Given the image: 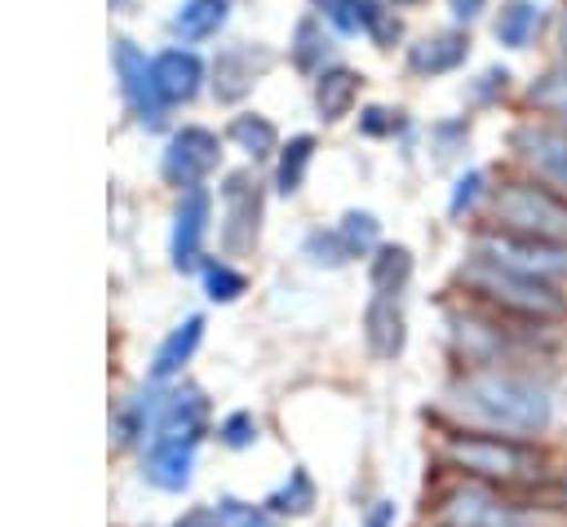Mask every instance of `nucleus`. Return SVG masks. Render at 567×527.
I'll return each instance as SVG.
<instances>
[{
  "label": "nucleus",
  "mask_w": 567,
  "mask_h": 527,
  "mask_svg": "<svg viewBox=\"0 0 567 527\" xmlns=\"http://www.w3.org/2000/svg\"><path fill=\"white\" fill-rule=\"evenodd\" d=\"M447 412L456 430L536 438L554 425V394L523 368H470L447 385Z\"/></svg>",
  "instance_id": "obj_1"
},
{
  "label": "nucleus",
  "mask_w": 567,
  "mask_h": 527,
  "mask_svg": "<svg viewBox=\"0 0 567 527\" xmlns=\"http://www.w3.org/2000/svg\"><path fill=\"white\" fill-rule=\"evenodd\" d=\"M443 465L447 474L478 478L523 496H536L554 478L549 452L536 438H509V434H483V430H452L443 438Z\"/></svg>",
  "instance_id": "obj_2"
},
{
  "label": "nucleus",
  "mask_w": 567,
  "mask_h": 527,
  "mask_svg": "<svg viewBox=\"0 0 567 527\" xmlns=\"http://www.w3.org/2000/svg\"><path fill=\"white\" fill-rule=\"evenodd\" d=\"M425 527H554V509L536 496L447 474L425 505Z\"/></svg>",
  "instance_id": "obj_3"
},
{
  "label": "nucleus",
  "mask_w": 567,
  "mask_h": 527,
  "mask_svg": "<svg viewBox=\"0 0 567 527\" xmlns=\"http://www.w3.org/2000/svg\"><path fill=\"white\" fill-rule=\"evenodd\" d=\"M492 314L501 319H514V323H549V319H563L567 301L563 292L540 279V275H523V270H509V266H496L487 257H470L456 275Z\"/></svg>",
  "instance_id": "obj_4"
},
{
  "label": "nucleus",
  "mask_w": 567,
  "mask_h": 527,
  "mask_svg": "<svg viewBox=\"0 0 567 527\" xmlns=\"http://www.w3.org/2000/svg\"><path fill=\"white\" fill-rule=\"evenodd\" d=\"M492 213H496V226L509 235H532V239H549V244L567 239V204L549 186L509 182L496 195Z\"/></svg>",
  "instance_id": "obj_5"
},
{
  "label": "nucleus",
  "mask_w": 567,
  "mask_h": 527,
  "mask_svg": "<svg viewBox=\"0 0 567 527\" xmlns=\"http://www.w3.org/2000/svg\"><path fill=\"white\" fill-rule=\"evenodd\" d=\"M474 257H487L496 266L523 270V275H540L554 279L567 270V248L549 244V239H532V235H509V230H487L474 239Z\"/></svg>",
  "instance_id": "obj_6"
},
{
  "label": "nucleus",
  "mask_w": 567,
  "mask_h": 527,
  "mask_svg": "<svg viewBox=\"0 0 567 527\" xmlns=\"http://www.w3.org/2000/svg\"><path fill=\"white\" fill-rule=\"evenodd\" d=\"M514 151L536 168L549 190L567 195V124L558 120H527L514 128Z\"/></svg>",
  "instance_id": "obj_7"
},
{
  "label": "nucleus",
  "mask_w": 567,
  "mask_h": 527,
  "mask_svg": "<svg viewBox=\"0 0 567 527\" xmlns=\"http://www.w3.org/2000/svg\"><path fill=\"white\" fill-rule=\"evenodd\" d=\"M204 421H208V399L195 385L173 390L168 399H159V407L151 416V447H159V443H199Z\"/></svg>",
  "instance_id": "obj_8"
},
{
  "label": "nucleus",
  "mask_w": 567,
  "mask_h": 527,
  "mask_svg": "<svg viewBox=\"0 0 567 527\" xmlns=\"http://www.w3.org/2000/svg\"><path fill=\"white\" fill-rule=\"evenodd\" d=\"M217 164V137L208 128H182L164 151V177L173 186L199 190V177Z\"/></svg>",
  "instance_id": "obj_9"
},
{
  "label": "nucleus",
  "mask_w": 567,
  "mask_h": 527,
  "mask_svg": "<svg viewBox=\"0 0 567 527\" xmlns=\"http://www.w3.org/2000/svg\"><path fill=\"white\" fill-rule=\"evenodd\" d=\"M226 199V248L239 252L257 239V221H261V186L252 173H230L221 186Z\"/></svg>",
  "instance_id": "obj_10"
},
{
  "label": "nucleus",
  "mask_w": 567,
  "mask_h": 527,
  "mask_svg": "<svg viewBox=\"0 0 567 527\" xmlns=\"http://www.w3.org/2000/svg\"><path fill=\"white\" fill-rule=\"evenodd\" d=\"M115 66H120V89H124L128 106H133L146 124H159V120H164V102H159V93H155L151 62H146L128 40H120V44H115Z\"/></svg>",
  "instance_id": "obj_11"
},
{
  "label": "nucleus",
  "mask_w": 567,
  "mask_h": 527,
  "mask_svg": "<svg viewBox=\"0 0 567 527\" xmlns=\"http://www.w3.org/2000/svg\"><path fill=\"white\" fill-rule=\"evenodd\" d=\"M363 341L377 359H399L408 345V319L399 310V297H377L363 310Z\"/></svg>",
  "instance_id": "obj_12"
},
{
  "label": "nucleus",
  "mask_w": 567,
  "mask_h": 527,
  "mask_svg": "<svg viewBox=\"0 0 567 527\" xmlns=\"http://www.w3.org/2000/svg\"><path fill=\"white\" fill-rule=\"evenodd\" d=\"M151 75H155L159 102H186V97H195L204 66H199V58L186 53V49H164V53L151 62Z\"/></svg>",
  "instance_id": "obj_13"
},
{
  "label": "nucleus",
  "mask_w": 567,
  "mask_h": 527,
  "mask_svg": "<svg viewBox=\"0 0 567 527\" xmlns=\"http://www.w3.org/2000/svg\"><path fill=\"white\" fill-rule=\"evenodd\" d=\"M465 53H470V35L465 31H434V35H425V40H416L408 49V66L416 75H443V71L461 66Z\"/></svg>",
  "instance_id": "obj_14"
},
{
  "label": "nucleus",
  "mask_w": 567,
  "mask_h": 527,
  "mask_svg": "<svg viewBox=\"0 0 567 527\" xmlns=\"http://www.w3.org/2000/svg\"><path fill=\"white\" fill-rule=\"evenodd\" d=\"M319 9H323L341 31H372L381 44L399 35V22H394L377 0H319Z\"/></svg>",
  "instance_id": "obj_15"
},
{
  "label": "nucleus",
  "mask_w": 567,
  "mask_h": 527,
  "mask_svg": "<svg viewBox=\"0 0 567 527\" xmlns=\"http://www.w3.org/2000/svg\"><path fill=\"white\" fill-rule=\"evenodd\" d=\"M204 221H208V195L204 190H186V199H182V208L173 217V261H177V270L195 266Z\"/></svg>",
  "instance_id": "obj_16"
},
{
  "label": "nucleus",
  "mask_w": 567,
  "mask_h": 527,
  "mask_svg": "<svg viewBox=\"0 0 567 527\" xmlns=\"http://www.w3.org/2000/svg\"><path fill=\"white\" fill-rule=\"evenodd\" d=\"M266 66V53L257 49H226L221 58H217V66H213V89H217V97L221 102H235L239 93H248L252 89V80H257V71Z\"/></svg>",
  "instance_id": "obj_17"
},
{
  "label": "nucleus",
  "mask_w": 567,
  "mask_h": 527,
  "mask_svg": "<svg viewBox=\"0 0 567 527\" xmlns=\"http://www.w3.org/2000/svg\"><path fill=\"white\" fill-rule=\"evenodd\" d=\"M190 465H195V443H159L146 452V478L164 492H182L190 483Z\"/></svg>",
  "instance_id": "obj_18"
},
{
  "label": "nucleus",
  "mask_w": 567,
  "mask_h": 527,
  "mask_svg": "<svg viewBox=\"0 0 567 527\" xmlns=\"http://www.w3.org/2000/svg\"><path fill=\"white\" fill-rule=\"evenodd\" d=\"M199 337H204V319L190 314L182 328H173V332L159 341V350H155V359H151V376H155V381H168L173 372H182V363H190Z\"/></svg>",
  "instance_id": "obj_19"
},
{
  "label": "nucleus",
  "mask_w": 567,
  "mask_h": 527,
  "mask_svg": "<svg viewBox=\"0 0 567 527\" xmlns=\"http://www.w3.org/2000/svg\"><path fill=\"white\" fill-rule=\"evenodd\" d=\"M315 505H319V487H315V478H310L301 465L288 469V478L266 496V509H270L275 518H306Z\"/></svg>",
  "instance_id": "obj_20"
},
{
  "label": "nucleus",
  "mask_w": 567,
  "mask_h": 527,
  "mask_svg": "<svg viewBox=\"0 0 567 527\" xmlns=\"http://www.w3.org/2000/svg\"><path fill=\"white\" fill-rule=\"evenodd\" d=\"M354 93H359V75H354L350 66H332V71H323L319 84H315V106H319L323 120H341V115L350 111Z\"/></svg>",
  "instance_id": "obj_21"
},
{
  "label": "nucleus",
  "mask_w": 567,
  "mask_h": 527,
  "mask_svg": "<svg viewBox=\"0 0 567 527\" xmlns=\"http://www.w3.org/2000/svg\"><path fill=\"white\" fill-rule=\"evenodd\" d=\"M368 279H372V292H377V297H399V292L408 288V279H412V252L399 248V244L377 248Z\"/></svg>",
  "instance_id": "obj_22"
},
{
  "label": "nucleus",
  "mask_w": 567,
  "mask_h": 527,
  "mask_svg": "<svg viewBox=\"0 0 567 527\" xmlns=\"http://www.w3.org/2000/svg\"><path fill=\"white\" fill-rule=\"evenodd\" d=\"M226 22V0H182L173 27L182 40H204Z\"/></svg>",
  "instance_id": "obj_23"
},
{
  "label": "nucleus",
  "mask_w": 567,
  "mask_h": 527,
  "mask_svg": "<svg viewBox=\"0 0 567 527\" xmlns=\"http://www.w3.org/2000/svg\"><path fill=\"white\" fill-rule=\"evenodd\" d=\"M536 27H540V9L532 0H509L496 18V40L509 44V49H523L536 35Z\"/></svg>",
  "instance_id": "obj_24"
},
{
  "label": "nucleus",
  "mask_w": 567,
  "mask_h": 527,
  "mask_svg": "<svg viewBox=\"0 0 567 527\" xmlns=\"http://www.w3.org/2000/svg\"><path fill=\"white\" fill-rule=\"evenodd\" d=\"M230 137H235L252 159H266V155L275 151V128H270V120H261V115H235V120H230Z\"/></svg>",
  "instance_id": "obj_25"
},
{
  "label": "nucleus",
  "mask_w": 567,
  "mask_h": 527,
  "mask_svg": "<svg viewBox=\"0 0 567 527\" xmlns=\"http://www.w3.org/2000/svg\"><path fill=\"white\" fill-rule=\"evenodd\" d=\"M310 155H315V142H310V137H292V142L284 146V155H279V173H275V182H279L284 195H292V190L301 186Z\"/></svg>",
  "instance_id": "obj_26"
},
{
  "label": "nucleus",
  "mask_w": 567,
  "mask_h": 527,
  "mask_svg": "<svg viewBox=\"0 0 567 527\" xmlns=\"http://www.w3.org/2000/svg\"><path fill=\"white\" fill-rule=\"evenodd\" d=\"M527 97H532V106H540V111H549V115H558L567 124V71H545L527 89Z\"/></svg>",
  "instance_id": "obj_27"
},
{
  "label": "nucleus",
  "mask_w": 567,
  "mask_h": 527,
  "mask_svg": "<svg viewBox=\"0 0 567 527\" xmlns=\"http://www.w3.org/2000/svg\"><path fill=\"white\" fill-rule=\"evenodd\" d=\"M217 514H221L226 527H279V518L266 505H248V500H235V496H221Z\"/></svg>",
  "instance_id": "obj_28"
},
{
  "label": "nucleus",
  "mask_w": 567,
  "mask_h": 527,
  "mask_svg": "<svg viewBox=\"0 0 567 527\" xmlns=\"http://www.w3.org/2000/svg\"><path fill=\"white\" fill-rule=\"evenodd\" d=\"M341 244L350 248V257H359V252H368L372 244H377V221L368 217V213H346V221H341Z\"/></svg>",
  "instance_id": "obj_29"
},
{
  "label": "nucleus",
  "mask_w": 567,
  "mask_h": 527,
  "mask_svg": "<svg viewBox=\"0 0 567 527\" xmlns=\"http://www.w3.org/2000/svg\"><path fill=\"white\" fill-rule=\"evenodd\" d=\"M204 288H208L213 301H235L244 292V275L230 270V266H221V261H208L204 266Z\"/></svg>",
  "instance_id": "obj_30"
},
{
  "label": "nucleus",
  "mask_w": 567,
  "mask_h": 527,
  "mask_svg": "<svg viewBox=\"0 0 567 527\" xmlns=\"http://www.w3.org/2000/svg\"><path fill=\"white\" fill-rule=\"evenodd\" d=\"M323 49H328V40L319 35V22L315 18H301L297 22V66H319V58H323Z\"/></svg>",
  "instance_id": "obj_31"
},
{
  "label": "nucleus",
  "mask_w": 567,
  "mask_h": 527,
  "mask_svg": "<svg viewBox=\"0 0 567 527\" xmlns=\"http://www.w3.org/2000/svg\"><path fill=\"white\" fill-rule=\"evenodd\" d=\"M217 438L226 443V447H252L257 443V421H252V412H230L221 425H217Z\"/></svg>",
  "instance_id": "obj_32"
},
{
  "label": "nucleus",
  "mask_w": 567,
  "mask_h": 527,
  "mask_svg": "<svg viewBox=\"0 0 567 527\" xmlns=\"http://www.w3.org/2000/svg\"><path fill=\"white\" fill-rule=\"evenodd\" d=\"M306 252H310V261H319V266H341L346 257H350V248L341 244V235L337 230H315L310 239H306Z\"/></svg>",
  "instance_id": "obj_33"
},
{
  "label": "nucleus",
  "mask_w": 567,
  "mask_h": 527,
  "mask_svg": "<svg viewBox=\"0 0 567 527\" xmlns=\"http://www.w3.org/2000/svg\"><path fill=\"white\" fill-rule=\"evenodd\" d=\"M394 523H399V505H394L390 496L372 500V505H368V514L359 518V527H394Z\"/></svg>",
  "instance_id": "obj_34"
},
{
  "label": "nucleus",
  "mask_w": 567,
  "mask_h": 527,
  "mask_svg": "<svg viewBox=\"0 0 567 527\" xmlns=\"http://www.w3.org/2000/svg\"><path fill=\"white\" fill-rule=\"evenodd\" d=\"M478 186H483V173H465V177L456 182V190H452V213L470 208V204L478 199Z\"/></svg>",
  "instance_id": "obj_35"
},
{
  "label": "nucleus",
  "mask_w": 567,
  "mask_h": 527,
  "mask_svg": "<svg viewBox=\"0 0 567 527\" xmlns=\"http://www.w3.org/2000/svg\"><path fill=\"white\" fill-rule=\"evenodd\" d=\"M173 527H226V523H221V514H217L213 505H195V509H186Z\"/></svg>",
  "instance_id": "obj_36"
},
{
  "label": "nucleus",
  "mask_w": 567,
  "mask_h": 527,
  "mask_svg": "<svg viewBox=\"0 0 567 527\" xmlns=\"http://www.w3.org/2000/svg\"><path fill=\"white\" fill-rule=\"evenodd\" d=\"M399 120H390V111H381V106H368L363 111V128L368 133H385V128H394Z\"/></svg>",
  "instance_id": "obj_37"
},
{
  "label": "nucleus",
  "mask_w": 567,
  "mask_h": 527,
  "mask_svg": "<svg viewBox=\"0 0 567 527\" xmlns=\"http://www.w3.org/2000/svg\"><path fill=\"white\" fill-rule=\"evenodd\" d=\"M447 4H452V18H456V22H470V18L483 13L487 0H447Z\"/></svg>",
  "instance_id": "obj_38"
},
{
  "label": "nucleus",
  "mask_w": 567,
  "mask_h": 527,
  "mask_svg": "<svg viewBox=\"0 0 567 527\" xmlns=\"http://www.w3.org/2000/svg\"><path fill=\"white\" fill-rule=\"evenodd\" d=\"M385 4H421V0H385Z\"/></svg>",
  "instance_id": "obj_39"
},
{
  "label": "nucleus",
  "mask_w": 567,
  "mask_h": 527,
  "mask_svg": "<svg viewBox=\"0 0 567 527\" xmlns=\"http://www.w3.org/2000/svg\"><path fill=\"white\" fill-rule=\"evenodd\" d=\"M563 44H567V18H563Z\"/></svg>",
  "instance_id": "obj_40"
}]
</instances>
